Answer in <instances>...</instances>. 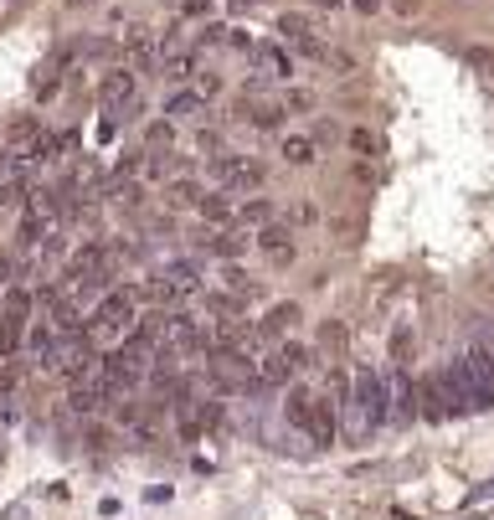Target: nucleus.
<instances>
[{
	"label": "nucleus",
	"mask_w": 494,
	"mask_h": 520,
	"mask_svg": "<svg viewBox=\"0 0 494 520\" xmlns=\"http://www.w3.org/2000/svg\"><path fill=\"white\" fill-rule=\"evenodd\" d=\"M191 93H196L201 104H211V98L222 93V78H217V72H196V88H191Z\"/></svg>",
	"instance_id": "obj_27"
},
{
	"label": "nucleus",
	"mask_w": 494,
	"mask_h": 520,
	"mask_svg": "<svg viewBox=\"0 0 494 520\" xmlns=\"http://www.w3.org/2000/svg\"><path fill=\"white\" fill-rule=\"evenodd\" d=\"M144 149H155V155L175 149V124H170V119H155V124L144 129Z\"/></svg>",
	"instance_id": "obj_21"
},
{
	"label": "nucleus",
	"mask_w": 494,
	"mask_h": 520,
	"mask_svg": "<svg viewBox=\"0 0 494 520\" xmlns=\"http://www.w3.org/2000/svg\"><path fill=\"white\" fill-rule=\"evenodd\" d=\"M458 366H464V381H469V392H473V413L494 407V351L490 345L473 340L469 351L458 355Z\"/></svg>",
	"instance_id": "obj_1"
},
{
	"label": "nucleus",
	"mask_w": 494,
	"mask_h": 520,
	"mask_svg": "<svg viewBox=\"0 0 494 520\" xmlns=\"http://www.w3.org/2000/svg\"><path fill=\"white\" fill-rule=\"evenodd\" d=\"M232 222H252V227H263V222H273V201L252 196V201H243V207H232Z\"/></svg>",
	"instance_id": "obj_20"
},
{
	"label": "nucleus",
	"mask_w": 494,
	"mask_h": 520,
	"mask_svg": "<svg viewBox=\"0 0 494 520\" xmlns=\"http://www.w3.org/2000/svg\"><path fill=\"white\" fill-rule=\"evenodd\" d=\"M67 5H72V11H82V5H98V0H67Z\"/></svg>",
	"instance_id": "obj_36"
},
{
	"label": "nucleus",
	"mask_w": 494,
	"mask_h": 520,
	"mask_svg": "<svg viewBox=\"0 0 494 520\" xmlns=\"http://www.w3.org/2000/svg\"><path fill=\"white\" fill-rule=\"evenodd\" d=\"M309 402H314V396H309V392H288V402H284V417H288V422H294V428H304V413H309Z\"/></svg>",
	"instance_id": "obj_26"
},
{
	"label": "nucleus",
	"mask_w": 494,
	"mask_h": 520,
	"mask_svg": "<svg viewBox=\"0 0 494 520\" xmlns=\"http://www.w3.org/2000/svg\"><path fill=\"white\" fill-rule=\"evenodd\" d=\"M134 88H140V78H134V67H108L98 83V98L103 108H124L129 98H134Z\"/></svg>",
	"instance_id": "obj_10"
},
{
	"label": "nucleus",
	"mask_w": 494,
	"mask_h": 520,
	"mask_svg": "<svg viewBox=\"0 0 494 520\" xmlns=\"http://www.w3.org/2000/svg\"><path fill=\"white\" fill-rule=\"evenodd\" d=\"M108 273V248L103 243H82L72 258H67V289H78L88 278H103Z\"/></svg>",
	"instance_id": "obj_8"
},
{
	"label": "nucleus",
	"mask_w": 494,
	"mask_h": 520,
	"mask_svg": "<svg viewBox=\"0 0 494 520\" xmlns=\"http://www.w3.org/2000/svg\"><path fill=\"white\" fill-rule=\"evenodd\" d=\"M160 345L165 351H175V355H196V351H206V335H201V325H196L191 314H165L160 320Z\"/></svg>",
	"instance_id": "obj_4"
},
{
	"label": "nucleus",
	"mask_w": 494,
	"mask_h": 520,
	"mask_svg": "<svg viewBox=\"0 0 494 520\" xmlns=\"http://www.w3.org/2000/svg\"><path fill=\"white\" fill-rule=\"evenodd\" d=\"M278 155H284L288 166H309V160H314V140H304V134H288Z\"/></svg>",
	"instance_id": "obj_22"
},
{
	"label": "nucleus",
	"mask_w": 494,
	"mask_h": 520,
	"mask_svg": "<svg viewBox=\"0 0 494 520\" xmlns=\"http://www.w3.org/2000/svg\"><path fill=\"white\" fill-rule=\"evenodd\" d=\"M196 114H201V98H196L191 88H185V93H170V104H165V119H170V124H181V119H196Z\"/></svg>",
	"instance_id": "obj_18"
},
{
	"label": "nucleus",
	"mask_w": 494,
	"mask_h": 520,
	"mask_svg": "<svg viewBox=\"0 0 494 520\" xmlns=\"http://www.w3.org/2000/svg\"><path fill=\"white\" fill-rule=\"evenodd\" d=\"M304 366H309L304 345H278L273 355H263V361H258V381H263V387H284L288 376H299Z\"/></svg>",
	"instance_id": "obj_5"
},
{
	"label": "nucleus",
	"mask_w": 494,
	"mask_h": 520,
	"mask_svg": "<svg viewBox=\"0 0 494 520\" xmlns=\"http://www.w3.org/2000/svg\"><path fill=\"white\" fill-rule=\"evenodd\" d=\"M26 320H31V294L11 289V294H5V310H0V361H16V355H21Z\"/></svg>",
	"instance_id": "obj_2"
},
{
	"label": "nucleus",
	"mask_w": 494,
	"mask_h": 520,
	"mask_svg": "<svg viewBox=\"0 0 494 520\" xmlns=\"http://www.w3.org/2000/svg\"><path fill=\"white\" fill-rule=\"evenodd\" d=\"M243 119L252 129H278L284 124V108L278 104H243Z\"/></svg>",
	"instance_id": "obj_19"
},
{
	"label": "nucleus",
	"mask_w": 494,
	"mask_h": 520,
	"mask_svg": "<svg viewBox=\"0 0 494 520\" xmlns=\"http://www.w3.org/2000/svg\"><path fill=\"white\" fill-rule=\"evenodd\" d=\"M247 52H252V63L263 67L268 78H288V52H284V47L258 42V47H247Z\"/></svg>",
	"instance_id": "obj_15"
},
{
	"label": "nucleus",
	"mask_w": 494,
	"mask_h": 520,
	"mask_svg": "<svg viewBox=\"0 0 494 520\" xmlns=\"http://www.w3.org/2000/svg\"><path fill=\"white\" fill-rule=\"evenodd\" d=\"M181 5V16H206L211 11V0H175Z\"/></svg>",
	"instance_id": "obj_33"
},
{
	"label": "nucleus",
	"mask_w": 494,
	"mask_h": 520,
	"mask_svg": "<svg viewBox=\"0 0 494 520\" xmlns=\"http://www.w3.org/2000/svg\"><path fill=\"white\" fill-rule=\"evenodd\" d=\"M376 5H381V0H355V11H361V16H370Z\"/></svg>",
	"instance_id": "obj_34"
},
{
	"label": "nucleus",
	"mask_w": 494,
	"mask_h": 520,
	"mask_svg": "<svg viewBox=\"0 0 494 520\" xmlns=\"http://www.w3.org/2000/svg\"><path fill=\"white\" fill-rule=\"evenodd\" d=\"M417 417H428V422H443V417H453L448 413V392H443L438 371L417 381Z\"/></svg>",
	"instance_id": "obj_11"
},
{
	"label": "nucleus",
	"mask_w": 494,
	"mask_h": 520,
	"mask_svg": "<svg viewBox=\"0 0 494 520\" xmlns=\"http://www.w3.org/2000/svg\"><path fill=\"white\" fill-rule=\"evenodd\" d=\"M37 134H41L37 119H16V124H11V145H21V155H26V149L37 145Z\"/></svg>",
	"instance_id": "obj_24"
},
{
	"label": "nucleus",
	"mask_w": 494,
	"mask_h": 520,
	"mask_svg": "<svg viewBox=\"0 0 494 520\" xmlns=\"http://www.w3.org/2000/svg\"><path fill=\"white\" fill-rule=\"evenodd\" d=\"M21 175H26V160H21V155L0 160V207H11L21 196Z\"/></svg>",
	"instance_id": "obj_16"
},
{
	"label": "nucleus",
	"mask_w": 494,
	"mask_h": 520,
	"mask_svg": "<svg viewBox=\"0 0 494 520\" xmlns=\"http://www.w3.org/2000/svg\"><path fill=\"white\" fill-rule=\"evenodd\" d=\"M196 211H201L211 227H226V222H232V196H226V191H211V196H206V191H201Z\"/></svg>",
	"instance_id": "obj_17"
},
{
	"label": "nucleus",
	"mask_w": 494,
	"mask_h": 520,
	"mask_svg": "<svg viewBox=\"0 0 494 520\" xmlns=\"http://www.w3.org/2000/svg\"><path fill=\"white\" fill-rule=\"evenodd\" d=\"M67 402H72V413H93V407H98L103 396H98V387H93V392H88V387H78V392L67 396Z\"/></svg>",
	"instance_id": "obj_30"
},
{
	"label": "nucleus",
	"mask_w": 494,
	"mask_h": 520,
	"mask_svg": "<svg viewBox=\"0 0 494 520\" xmlns=\"http://www.w3.org/2000/svg\"><path fill=\"white\" fill-rule=\"evenodd\" d=\"M170 201H175V207H196V201H201V186H196V181H175V186H170Z\"/></svg>",
	"instance_id": "obj_28"
},
{
	"label": "nucleus",
	"mask_w": 494,
	"mask_h": 520,
	"mask_svg": "<svg viewBox=\"0 0 494 520\" xmlns=\"http://www.w3.org/2000/svg\"><path fill=\"white\" fill-rule=\"evenodd\" d=\"M387 417H391V422H412V417H417V381L407 376V366H391V381H387Z\"/></svg>",
	"instance_id": "obj_6"
},
{
	"label": "nucleus",
	"mask_w": 494,
	"mask_h": 520,
	"mask_svg": "<svg viewBox=\"0 0 494 520\" xmlns=\"http://www.w3.org/2000/svg\"><path fill=\"white\" fill-rule=\"evenodd\" d=\"M299 433H309V443L314 448H329L335 438H340V417H335V402H325V396H314L304 413V428Z\"/></svg>",
	"instance_id": "obj_7"
},
{
	"label": "nucleus",
	"mask_w": 494,
	"mask_h": 520,
	"mask_svg": "<svg viewBox=\"0 0 494 520\" xmlns=\"http://www.w3.org/2000/svg\"><path fill=\"white\" fill-rule=\"evenodd\" d=\"M278 31H284V42H299V37H309L314 26H309V16H299V11H288V16H278Z\"/></svg>",
	"instance_id": "obj_23"
},
{
	"label": "nucleus",
	"mask_w": 494,
	"mask_h": 520,
	"mask_svg": "<svg viewBox=\"0 0 494 520\" xmlns=\"http://www.w3.org/2000/svg\"><path fill=\"white\" fill-rule=\"evenodd\" d=\"M294 325H299V304H273L268 320L258 325V335H263V340H278V335H288Z\"/></svg>",
	"instance_id": "obj_14"
},
{
	"label": "nucleus",
	"mask_w": 494,
	"mask_h": 520,
	"mask_svg": "<svg viewBox=\"0 0 494 520\" xmlns=\"http://www.w3.org/2000/svg\"><path fill=\"white\" fill-rule=\"evenodd\" d=\"M350 149L355 155H376V134L370 129H350Z\"/></svg>",
	"instance_id": "obj_31"
},
{
	"label": "nucleus",
	"mask_w": 494,
	"mask_h": 520,
	"mask_svg": "<svg viewBox=\"0 0 494 520\" xmlns=\"http://www.w3.org/2000/svg\"><path fill=\"white\" fill-rule=\"evenodd\" d=\"M211 248H217V252H222V258H237V252H243L247 248V237H243V232H217V237H211Z\"/></svg>",
	"instance_id": "obj_25"
},
{
	"label": "nucleus",
	"mask_w": 494,
	"mask_h": 520,
	"mask_svg": "<svg viewBox=\"0 0 494 520\" xmlns=\"http://www.w3.org/2000/svg\"><path fill=\"white\" fill-rule=\"evenodd\" d=\"M314 5H325V11H335V5H340V0H314Z\"/></svg>",
	"instance_id": "obj_37"
},
{
	"label": "nucleus",
	"mask_w": 494,
	"mask_h": 520,
	"mask_svg": "<svg viewBox=\"0 0 494 520\" xmlns=\"http://www.w3.org/2000/svg\"><path fill=\"white\" fill-rule=\"evenodd\" d=\"M407 355H412V330H396L391 335V366H407Z\"/></svg>",
	"instance_id": "obj_29"
},
{
	"label": "nucleus",
	"mask_w": 494,
	"mask_h": 520,
	"mask_svg": "<svg viewBox=\"0 0 494 520\" xmlns=\"http://www.w3.org/2000/svg\"><path fill=\"white\" fill-rule=\"evenodd\" d=\"M217 181H222L226 196H252V191L268 181V170L263 160H252V155H226V160H217Z\"/></svg>",
	"instance_id": "obj_3"
},
{
	"label": "nucleus",
	"mask_w": 494,
	"mask_h": 520,
	"mask_svg": "<svg viewBox=\"0 0 494 520\" xmlns=\"http://www.w3.org/2000/svg\"><path fill=\"white\" fill-rule=\"evenodd\" d=\"M160 284L170 299H181V294H196L201 289V273H196V263H170V269L160 273Z\"/></svg>",
	"instance_id": "obj_13"
},
{
	"label": "nucleus",
	"mask_w": 494,
	"mask_h": 520,
	"mask_svg": "<svg viewBox=\"0 0 494 520\" xmlns=\"http://www.w3.org/2000/svg\"><path fill=\"white\" fill-rule=\"evenodd\" d=\"M5 278H11V258H0V289H5Z\"/></svg>",
	"instance_id": "obj_35"
},
{
	"label": "nucleus",
	"mask_w": 494,
	"mask_h": 520,
	"mask_svg": "<svg viewBox=\"0 0 494 520\" xmlns=\"http://www.w3.org/2000/svg\"><path fill=\"white\" fill-rule=\"evenodd\" d=\"M438 381H443V392H448V413L453 417L473 413V392H469V381H464V366H458V361H448V366L438 371Z\"/></svg>",
	"instance_id": "obj_12"
},
{
	"label": "nucleus",
	"mask_w": 494,
	"mask_h": 520,
	"mask_svg": "<svg viewBox=\"0 0 494 520\" xmlns=\"http://www.w3.org/2000/svg\"><path fill=\"white\" fill-rule=\"evenodd\" d=\"M469 63H473V67H484V72L494 78V52H490V47H469Z\"/></svg>",
	"instance_id": "obj_32"
},
{
	"label": "nucleus",
	"mask_w": 494,
	"mask_h": 520,
	"mask_svg": "<svg viewBox=\"0 0 494 520\" xmlns=\"http://www.w3.org/2000/svg\"><path fill=\"white\" fill-rule=\"evenodd\" d=\"M258 248H263V258L273 263V269H288V263L299 258L294 232H288V227H273V222H263V232H258Z\"/></svg>",
	"instance_id": "obj_9"
}]
</instances>
